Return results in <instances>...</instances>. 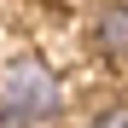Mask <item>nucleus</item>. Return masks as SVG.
Returning <instances> with one entry per match:
<instances>
[{"instance_id": "nucleus-1", "label": "nucleus", "mask_w": 128, "mask_h": 128, "mask_svg": "<svg viewBox=\"0 0 128 128\" xmlns=\"http://www.w3.org/2000/svg\"><path fill=\"white\" fill-rule=\"evenodd\" d=\"M64 111V82L47 58H18L0 76V128H52Z\"/></svg>"}, {"instance_id": "nucleus-2", "label": "nucleus", "mask_w": 128, "mask_h": 128, "mask_svg": "<svg viewBox=\"0 0 128 128\" xmlns=\"http://www.w3.org/2000/svg\"><path fill=\"white\" fill-rule=\"evenodd\" d=\"M88 41H93V52L105 64H122V70H128V0H111V6L93 12Z\"/></svg>"}, {"instance_id": "nucleus-3", "label": "nucleus", "mask_w": 128, "mask_h": 128, "mask_svg": "<svg viewBox=\"0 0 128 128\" xmlns=\"http://www.w3.org/2000/svg\"><path fill=\"white\" fill-rule=\"evenodd\" d=\"M82 128H128V105H105V111H93Z\"/></svg>"}]
</instances>
